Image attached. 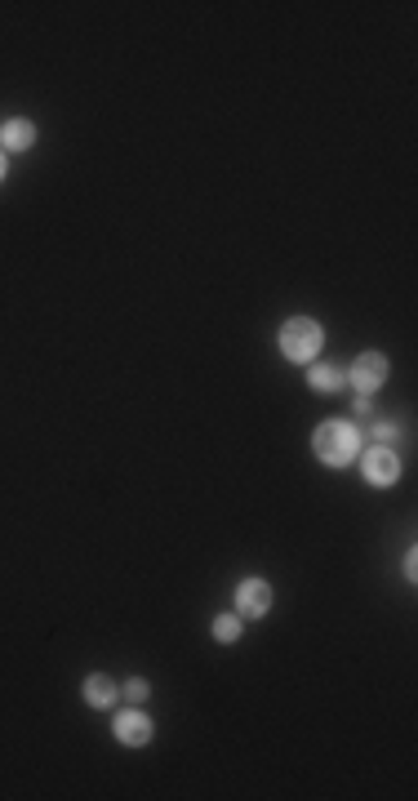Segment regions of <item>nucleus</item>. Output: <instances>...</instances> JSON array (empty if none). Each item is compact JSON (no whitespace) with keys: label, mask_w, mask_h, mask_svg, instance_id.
<instances>
[{"label":"nucleus","mask_w":418,"mask_h":801,"mask_svg":"<svg viewBox=\"0 0 418 801\" xmlns=\"http://www.w3.org/2000/svg\"><path fill=\"white\" fill-rule=\"evenodd\" d=\"M312 450H316V459L321 463H330V468H343L356 459V450H360V432L351 428V423H321L316 428V437H312Z\"/></svg>","instance_id":"1"},{"label":"nucleus","mask_w":418,"mask_h":801,"mask_svg":"<svg viewBox=\"0 0 418 801\" xmlns=\"http://www.w3.org/2000/svg\"><path fill=\"white\" fill-rule=\"evenodd\" d=\"M321 339H325V330H321L312 316H294V321H285V330H280V352H285L289 361H312V357L321 352Z\"/></svg>","instance_id":"2"},{"label":"nucleus","mask_w":418,"mask_h":801,"mask_svg":"<svg viewBox=\"0 0 418 801\" xmlns=\"http://www.w3.org/2000/svg\"><path fill=\"white\" fill-rule=\"evenodd\" d=\"M236 610L250 614V619H263V614L272 610V587L263 579H245L236 587Z\"/></svg>","instance_id":"3"},{"label":"nucleus","mask_w":418,"mask_h":801,"mask_svg":"<svg viewBox=\"0 0 418 801\" xmlns=\"http://www.w3.org/2000/svg\"><path fill=\"white\" fill-rule=\"evenodd\" d=\"M351 383H356V392H374V387H383V383H387V357H383V352H365V357H356Z\"/></svg>","instance_id":"4"},{"label":"nucleus","mask_w":418,"mask_h":801,"mask_svg":"<svg viewBox=\"0 0 418 801\" xmlns=\"http://www.w3.org/2000/svg\"><path fill=\"white\" fill-rule=\"evenodd\" d=\"M365 477H369L374 486H392V481L401 477V459H396L387 445H378V450L365 454Z\"/></svg>","instance_id":"5"},{"label":"nucleus","mask_w":418,"mask_h":801,"mask_svg":"<svg viewBox=\"0 0 418 801\" xmlns=\"http://www.w3.org/2000/svg\"><path fill=\"white\" fill-rule=\"evenodd\" d=\"M112 730H116V739H121V743H130V748H142V743L151 739V722H147L142 713H121Z\"/></svg>","instance_id":"6"},{"label":"nucleus","mask_w":418,"mask_h":801,"mask_svg":"<svg viewBox=\"0 0 418 801\" xmlns=\"http://www.w3.org/2000/svg\"><path fill=\"white\" fill-rule=\"evenodd\" d=\"M32 143H36V125H32V121H9V125L0 130V147H5V151H27Z\"/></svg>","instance_id":"7"},{"label":"nucleus","mask_w":418,"mask_h":801,"mask_svg":"<svg viewBox=\"0 0 418 801\" xmlns=\"http://www.w3.org/2000/svg\"><path fill=\"white\" fill-rule=\"evenodd\" d=\"M85 704H89V708H112V704H116V686H112L103 672L85 677Z\"/></svg>","instance_id":"8"},{"label":"nucleus","mask_w":418,"mask_h":801,"mask_svg":"<svg viewBox=\"0 0 418 801\" xmlns=\"http://www.w3.org/2000/svg\"><path fill=\"white\" fill-rule=\"evenodd\" d=\"M307 383H312L316 392H339V387H343V369H339V365H312V369H307Z\"/></svg>","instance_id":"9"},{"label":"nucleus","mask_w":418,"mask_h":801,"mask_svg":"<svg viewBox=\"0 0 418 801\" xmlns=\"http://www.w3.org/2000/svg\"><path fill=\"white\" fill-rule=\"evenodd\" d=\"M214 637H218V642H236V637H241V619L223 614V619L214 624Z\"/></svg>","instance_id":"10"},{"label":"nucleus","mask_w":418,"mask_h":801,"mask_svg":"<svg viewBox=\"0 0 418 801\" xmlns=\"http://www.w3.org/2000/svg\"><path fill=\"white\" fill-rule=\"evenodd\" d=\"M147 690H151V686H147L142 677H134V681H125V699H130V704H142V699H147Z\"/></svg>","instance_id":"11"},{"label":"nucleus","mask_w":418,"mask_h":801,"mask_svg":"<svg viewBox=\"0 0 418 801\" xmlns=\"http://www.w3.org/2000/svg\"><path fill=\"white\" fill-rule=\"evenodd\" d=\"M374 437L387 441V437H396V428H392V423H378V428H374Z\"/></svg>","instance_id":"12"},{"label":"nucleus","mask_w":418,"mask_h":801,"mask_svg":"<svg viewBox=\"0 0 418 801\" xmlns=\"http://www.w3.org/2000/svg\"><path fill=\"white\" fill-rule=\"evenodd\" d=\"M0 178H5V151H0Z\"/></svg>","instance_id":"13"}]
</instances>
